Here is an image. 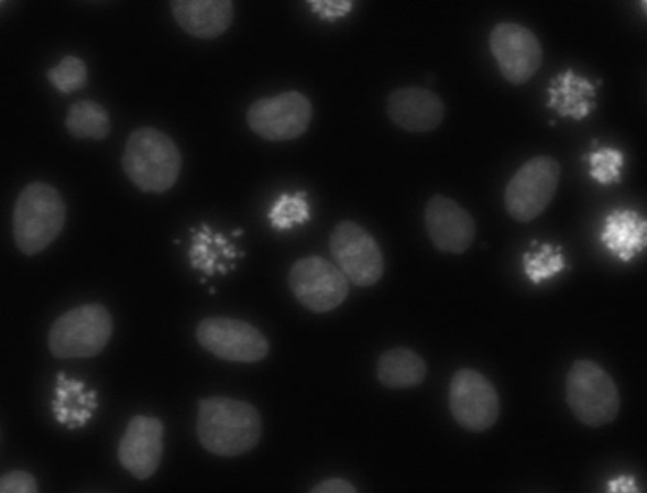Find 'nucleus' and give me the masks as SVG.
Masks as SVG:
<instances>
[{
	"instance_id": "nucleus-1",
	"label": "nucleus",
	"mask_w": 647,
	"mask_h": 493,
	"mask_svg": "<svg viewBox=\"0 0 647 493\" xmlns=\"http://www.w3.org/2000/svg\"><path fill=\"white\" fill-rule=\"evenodd\" d=\"M197 432L200 445L219 457L251 452L262 437V419L249 403L226 396L200 399Z\"/></svg>"
},
{
	"instance_id": "nucleus-2",
	"label": "nucleus",
	"mask_w": 647,
	"mask_h": 493,
	"mask_svg": "<svg viewBox=\"0 0 647 493\" xmlns=\"http://www.w3.org/2000/svg\"><path fill=\"white\" fill-rule=\"evenodd\" d=\"M122 166L135 188L162 194L173 189L180 177L183 156L169 135L142 127L128 138Z\"/></svg>"
},
{
	"instance_id": "nucleus-3",
	"label": "nucleus",
	"mask_w": 647,
	"mask_h": 493,
	"mask_svg": "<svg viewBox=\"0 0 647 493\" xmlns=\"http://www.w3.org/2000/svg\"><path fill=\"white\" fill-rule=\"evenodd\" d=\"M66 222V204L54 186L33 183L22 190L13 211V235L28 256L45 251Z\"/></svg>"
},
{
	"instance_id": "nucleus-4",
	"label": "nucleus",
	"mask_w": 647,
	"mask_h": 493,
	"mask_svg": "<svg viewBox=\"0 0 647 493\" xmlns=\"http://www.w3.org/2000/svg\"><path fill=\"white\" fill-rule=\"evenodd\" d=\"M570 412L586 427L601 428L617 418L621 398L615 381L599 363L577 361L567 376Z\"/></svg>"
},
{
	"instance_id": "nucleus-5",
	"label": "nucleus",
	"mask_w": 647,
	"mask_h": 493,
	"mask_svg": "<svg viewBox=\"0 0 647 493\" xmlns=\"http://www.w3.org/2000/svg\"><path fill=\"white\" fill-rule=\"evenodd\" d=\"M113 335V319L103 305L88 304L64 314L50 330V351L56 359H90L105 350Z\"/></svg>"
},
{
	"instance_id": "nucleus-6",
	"label": "nucleus",
	"mask_w": 647,
	"mask_h": 493,
	"mask_svg": "<svg viewBox=\"0 0 647 493\" xmlns=\"http://www.w3.org/2000/svg\"><path fill=\"white\" fill-rule=\"evenodd\" d=\"M560 180V165L550 156L534 157L517 169L505 190L508 216L529 223L542 215L555 199Z\"/></svg>"
},
{
	"instance_id": "nucleus-7",
	"label": "nucleus",
	"mask_w": 647,
	"mask_h": 493,
	"mask_svg": "<svg viewBox=\"0 0 647 493\" xmlns=\"http://www.w3.org/2000/svg\"><path fill=\"white\" fill-rule=\"evenodd\" d=\"M312 114L308 97L286 91L255 100L246 112V123L263 140L286 142L300 139L309 130Z\"/></svg>"
},
{
	"instance_id": "nucleus-8",
	"label": "nucleus",
	"mask_w": 647,
	"mask_h": 493,
	"mask_svg": "<svg viewBox=\"0 0 647 493\" xmlns=\"http://www.w3.org/2000/svg\"><path fill=\"white\" fill-rule=\"evenodd\" d=\"M330 253L349 283L360 287L377 284L385 272V259L374 237L354 222L339 223L330 234Z\"/></svg>"
},
{
	"instance_id": "nucleus-9",
	"label": "nucleus",
	"mask_w": 647,
	"mask_h": 493,
	"mask_svg": "<svg viewBox=\"0 0 647 493\" xmlns=\"http://www.w3.org/2000/svg\"><path fill=\"white\" fill-rule=\"evenodd\" d=\"M288 285L296 300L317 314L336 310L349 294V282L343 272L319 256L296 261L289 270Z\"/></svg>"
},
{
	"instance_id": "nucleus-10",
	"label": "nucleus",
	"mask_w": 647,
	"mask_h": 493,
	"mask_svg": "<svg viewBox=\"0 0 647 493\" xmlns=\"http://www.w3.org/2000/svg\"><path fill=\"white\" fill-rule=\"evenodd\" d=\"M449 407L459 427L472 432L489 430L498 420L497 390L479 371H458L449 386Z\"/></svg>"
},
{
	"instance_id": "nucleus-11",
	"label": "nucleus",
	"mask_w": 647,
	"mask_h": 493,
	"mask_svg": "<svg viewBox=\"0 0 647 493\" xmlns=\"http://www.w3.org/2000/svg\"><path fill=\"white\" fill-rule=\"evenodd\" d=\"M197 339L204 350L228 362L255 363L265 360L270 352L262 331L238 319H204L197 328Z\"/></svg>"
},
{
	"instance_id": "nucleus-12",
	"label": "nucleus",
	"mask_w": 647,
	"mask_h": 493,
	"mask_svg": "<svg viewBox=\"0 0 647 493\" xmlns=\"http://www.w3.org/2000/svg\"><path fill=\"white\" fill-rule=\"evenodd\" d=\"M490 48L501 75L513 85L529 83L542 64L539 39L522 24H497L491 32Z\"/></svg>"
},
{
	"instance_id": "nucleus-13",
	"label": "nucleus",
	"mask_w": 647,
	"mask_h": 493,
	"mask_svg": "<svg viewBox=\"0 0 647 493\" xmlns=\"http://www.w3.org/2000/svg\"><path fill=\"white\" fill-rule=\"evenodd\" d=\"M164 424L153 416L138 415L125 429L118 448V458L133 478L144 481L158 470L164 454Z\"/></svg>"
},
{
	"instance_id": "nucleus-14",
	"label": "nucleus",
	"mask_w": 647,
	"mask_h": 493,
	"mask_svg": "<svg viewBox=\"0 0 647 493\" xmlns=\"http://www.w3.org/2000/svg\"><path fill=\"white\" fill-rule=\"evenodd\" d=\"M425 228L430 241L440 252L462 254L471 249L475 223L461 204L436 195L425 208Z\"/></svg>"
},
{
	"instance_id": "nucleus-15",
	"label": "nucleus",
	"mask_w": 647,
	"mask_h": 493,
	"mask_svg": "<svg viewBox=\"0 0 647 493\" xmlns=\"http://www.w3.org/2000/svg\"><path fill=\"white\" fill-rule=\"evenodd\" d=\"M390 121L408 133H430L439 129L446 117L445 101L429 89L399 88L387 98Z\"/></svg>"
},
{
	"instance_id": "nucleus-16",
	"label": "nucleus",
	"mask_w": 647,
	"mask_h": 493,
	"mask_svg": "<svg viewBox=\"0 0 647 493\" xmlns=\"http://www.w3.org/2000/svg\"><path fill=\"white\" fill-rule=\"evenodd\" d=\"M172 11L187 35L200 40L224 35L234 19L233 0H172Z\"/></svg>"
},
{
	"instance_id": "nucleus-17",
	"label": "nucleus",
	"mask_w": 647,
	"mask_h": 493,
	"mask_svg": "<svg viewBox=\"0 0 647 493\" xmlns=\"http://www.w3.org/2000/svg\"><path fill=\"white\" fill-rule=\"evenodd\" d=\"M647 223L633 210L613 211L604 223L601 240L624 262L632 261L646 246Z\"/></svg>"
},
{
	"instance_id": "nucleus-18",
	"label": "nucleus",
	"mask_w": 647,
	"mask_h": 493,
	"mask_svg": "<svg viewBox=\"0 0 647 493\" xmlns=\"http://www.w3.org/2000/svg\"><path fill=\"white\" fill-rule=\"evenodd\" d=\"M594 98V85L572 70L559 74L549 87V107L560 117L575 121H582L591 114Z\"/></svg>"
},
{
	"instance_id": "nucleus-19",
	"label": "nucleus",
	"mask_w": 647,
	"mask_h": 493,
	"mask_svg": "<svg viewBox=\"0 0 647 493\" xmlns=\"http://www.w3.org/2000/svg\"><path fill=\"white\" fill-rule=\"evenodd\" d=\"M427 363L410 348H394L381 354L377 362V379L387 388L404 390L419 386L427 379Z\"/></svg>"
},
{
	"instance_id": "nucleus-20",
	"label": "nucleus",
	"mask_w": 647,
	"mask_h": 493,
	"mask_svg": "<svg viewBox=\"0 0 647 493\" xmlns=\"http://www.w3.org/2000/svg\"><path fill=\"white\" fill-rule=\"evenodd\" d=\"M66 129L75 139L101 141L108 138L112 122L103 106L97 101L83 100L69 109Z\"/></svg>"
},
{
	"instance_id": "nucleus-21",
	"label": "nucleus",
	"mask_w": 647,
	"mask_h": 493,
	"mask_svg": "<svg viewBox=\"0 0 647 493\" xmlns=\"http://www.w3.org/2000/svg\"><path fill=\"white\" fill-rule=\"evenodd\" d=\"M271 226L277 231H287L310 220V206L305 193L284 194L268 212Z\"/></svg>"
},
{
	"instance_id": "nucleus-22",
	"label": "nucleus",
	"mask_w": 647,
	"mask_h": 493,
	"mask_svg": "<svg viewBox=\"0 0 647 493\" xmlns=\"http://www.w3.org/2000/svg\"><path fill=\"white\" fill-rule=\"evenodd\" d=\"M53 87L64 95L81 90L88 83V67L81 58L66 56L47 73Z\"/></svg>"
},
{
	"instance_id": "nucleus-23",
	"label": "nucleus",
	"mask_w": 647,
	"mask_h": 493,
	"mask_svg": "<svg viewBox=\"0 0 647 493\" xmlns=\"http://www.w3.org/2000/svg\"><path fill=\"white\" fill-rule=\"evenodd\" d=\"M524 265L527 277L535 284L559 274L566 267L560 249L556 250L550 244H544L538 252L525 254Z\"/></svg>"
},
{
	"instance_id": "nucleus-24",
	"label": "nucleus",
	"mask_w": 647,
	"mask_h": 493,
	"mask_svg": "<svg viewBox=\"0 0 647 493\" xmlns=\"http://www.w3.org/2000/svg\"><path fill=\"white\" fill-rule=\"evenodd\" d=\"M590 173L595 182L602 185L619 183L621 172L625 164L623 152L616 149H601L591 153Z\"/></svg>"
},
{
	"instance_id": "nucleus-25",
	"label": "nucleus",
	"mask_w": 647,
	"mask_h": 493,
	"mask_svg": "<svg viewBox=\"0 0 647 493\" xmlns=\"http://www.w3.org/2000/svg\"><path fill=\"white\" fill-rule=\"evenodd\" d=\"M212 242L210 229L202 227V231L194 235V244L190 251L191 266L206 272L207 275H215L217 254L211 251Z\"/></svg>"
},
{
	"instance_id": "nucleus-26",
	"label": "nucleus",
	"mask_w": 647,
	"mask_h": 493,
	"mask_svg": "<svg viewBox=\"0 0 647 493\" xmlns=\"http://www.w3.org/2000/svg\"><path fill=\"white\" fill-rule=\"evenodd\" d=\"M308 3L320 20L336 22L352 12L354 0H308Z\"/></svg>"
},
{
	"instance_id": "nucleus-27",
	"label": "nucleus",
	"mask_w": 647,
	"mask_h": 493,
	"mask_svg": "<svg viewBox=\"0 0 647 493\" xmlns=\"http://www.w3.org/2000/svg\"><path fill=\"white\" fill-rule=\"evenodd\" d=\"M39 486L32 474L23 471L7 473L0 478V493H37Z\"/></svg>"
},
{
	"instance_id": "nucleus-28",
	"label": "nucleus",
	"mask_w": 647,
	"mask_h": 493,
	"mask_svg": "<svg viewBox=\"0 0 647 493\" xmlns=\"http://www.w3.org/2000/svg\"><path fill=\"white\" fill-rule=\"evenodd\" d=\"M312 493H357L352 482L343 479H329L317 484L311 490Z\"/></svg>"
},
{
	"instance_id": "nucleus-29",
	"label": "nucleus",
	"mask_w": 647,
	"mask_h": 493,
	"mask_svg": "<svg viewBox=\"0 0 647 493\" xmlns=\"http://www.w3.org/2000/svg\"><path fill=\"white\" fill-rule=\"evenodd\" d=\"M607 491L611 493H637L641 492L636 486V481L634 478H628V475H623V478L613 480L608 483Z\"/></svg>"
},
{
	"instance_id": "nucleus-30",
	"label": "nucleus",
	"mask_w": 647,
	"mask_h": 493,
	"mask_svg": "<svg viewBox=\"0 0 647 493\" xmlns=\"http://www.w3.org/2000/svg\"><path fill=\"white\" fill-rule=\"evenodd\" d=\"M218 270H219V271L221 272V274H223V275H226V274H227V272H228V270L226 269V266H224V265H221V263H220V265H218Z\"/></svg>"
},
{
	"instance_id": "nucleus-31",
	"label": "nucleus",
	"mask_w": 647,
	"mask_h": 493,
	"mask_svg": "<svg viewBox=\"0 0 647 493\" xmlns=\"http://www.w3.org/2000/svg\"><path fill=\"white\" fill-rule=\"evenodd\" d=\"M242 234H243L242 229H238V231H234V233H233L234 237H240Z\"/></svg>"
},
{
	"instance_id": "nucleus-32",
	"label": "nucleus",
	"mask_w": 647,
	"mask_h": 493,
	"mask_svg": "<svg viewBox=\"0 0 647 493\" xmlns=\"http://www.w3.org/2000/svg\"><path fill=\"white\" fill-rule=\"evenodd\" d=\"M210 294H216V288H210Z\"/></svg>"
},
{
	"instance_id": "nucleus-33",
	"label": "nucleus",
	"mask_w": 647,
	"mask_h": 493,
	"mask_svg": "<svg viewBox=\"0 0 647 493\" xmlns=\"http://www.w3.org/2000/svg\"><path fill=\"white\" fill-rule=\"evenodd\" d=\"M6 2V0H0V6H2Z\"/></svg>"
}]
</instances>
